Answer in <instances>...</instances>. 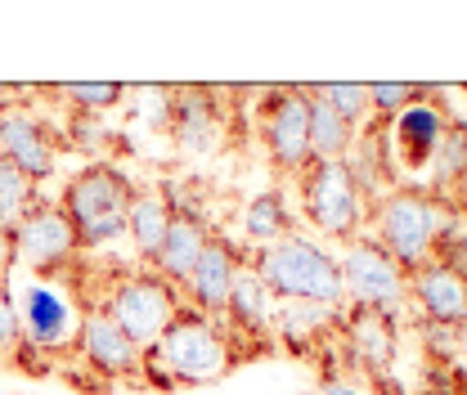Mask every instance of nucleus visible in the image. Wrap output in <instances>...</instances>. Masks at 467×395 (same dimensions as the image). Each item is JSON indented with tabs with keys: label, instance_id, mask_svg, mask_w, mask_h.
<instances>
[{
	"label": "nucleus",
	"instance_id": "obj_16",
	"mask_svg": "<svg viewBox=\"0 0 467 395\" xmlns=\"http://www.w3.org/2000/svg\"><path fill=\"white\" fill-rule=\"evenodd\" d=\"M77 350H81V359H86L95 373H104V378H140L144 350L126 338L104 310H86V315H81Z\"/></svg>",
	"mask_w": 467,
	"mask_h": 395
},
{
	"label": "nucleus",
	"instance_id": "obj_13",
	"mask_svg": "<svg viewBox=\"0 0 467 395\" xmlns=\"http://www.w3.org/2000/svg\"><path fill=\"white\" fill-rule=\"evenodd\" d=\"M275 315H279L275 292L261 283V275L252 270V261H243V265H238V275H234L225 315H221V319H225V333H230V346H234V338L270 341L275 338Z\"/></svg>",
	"mask_w": 467,
	"mask_h": 395
},
{
	"label": "nucleus",
	"instance_id": "obj_22",
	"mask_svg": "<svg viewBox=\"0 0 467 395\" xmlns=\"http://www.w3.org/2000/svg\"><path fill=\"white\" fill-rule=\"evenodd\" d=\"M171 203L158 193V189H135V203H130V212H126V234H130V243L140 247V256L144 261H153L158 256V247H162V238H167V225H171Z\"/></svg>",
	"mask_w": 467,
	"mask_h": 395
},
{
	"label": "nucleus",
	"instance_id": "obj_18",
	"mask_svg": "<svg viewBox=\"0 0 467 395\" xmlns=\"http://www.w3.org/2000/svg\"><path fill=\"white\" fill-rule=\"evenodd\" d=\"M207 243H212V229H207V221H202L198 212H175L171 225H167V238H162V247H158V256L149 261V270L180 287V283L193 275V265H198V256L207 252Z\"/></svg>",
	"mask_w": 467,
	"mask_h": 395
},
{
	"label": "nucleus",
	"instance_id": "obj_25",
	"mask_svg": "<svg viewBox=\"0 0 467 395\" xmlns=\"http://www.w3.org/2000/svg\"><path fill=\"white\" fill-rule=\"evenodd\" d=\"M50 95H63V99H72V109L77 113H109L117 109L121 99H126V86H117V81H63L55 86Z\"/></svg>",
	"mask_w": 467,
	"mask_h": 395
},
{
	"label": "nucleus",
	"instance_id": "obj_1",
	"mask_svg": "<svg viewBox=\"0 0 467 395\" xmlns=\"http://www.w3.org/2000/svg\"><path fill=\"white\" fill-rule=\"evenodd\" d=\"M252 270L275 292V301H315V306H347L342 265L328 247L306 234H288L270 247H256Z\"/></svg>",
	"mask_w": 467,
	"mask_h": 395
},
{
	"label": "nucleus",
	"instance_id": "obj_2",
	"mask_svg": "<svg viewBox=\"0 0 467 395\" xmlns=\"http://www.w3.org/2000/svg\"><path fill=\"white\" fill-rule=\"evenodd\" d=\"M135 203V184L126 171L109 162H90L77 175H67L63 193H58V212L77 229V247L81 252H99L126 234V212Z\"/></svg>",
	"mask_w": 467,
	"mask_h": 395
},
{
	"label": "nucleus",
	"instance_id": "obj_28",
	"mask_svg": "<svg viewBox=\"0 0 467 395\" xmlns=\"http://www.w3.org/2000/svg\"><path fill=\"white\" fill-rule=\"evenodd\" d=\"M23 346V319L14 301V283H0V364H9Z\"/></svg>",
	"mask_w": 467,
	"mask_h": 395
},
{
	"label": "nucleus",
	"instance_id": "obj_11",
	"mask_svg": "<svg viewBox=\"0 0 467 395\" xmlns=\"http://www.w3.org/2000/svg\"><path fill=\"white\" fill-rule=\"evenodd\" d=\"M427 95H436V86H418L413 104H405L400 113L391 117V130H387L391 158H396V167L405 175H418V171L431 167V158H436V149H441V140H445V130L454 121Z\"/></svg>",
	"mask_w": 467,
	"mask_h": 395
},
{
	"label": "nucleus",
	"instance_id": "obj_17",
	"mask_svg": "<svg viewBox=\"0 0 467 395\" xmlns=\"http://www.w3.org/2000/svg\"><path fill=\"white\" fill-rule=\"evenodd\" d=\"M409 296L441 328L467 324V275L454 270V265H445V261H427L422 270H413L409 275Z\"/></svg>",
	"mask_w": 467,
	"mask_h": 395
},
{
	"label": "nucleus",
	"instance_id": "obj_21",
	"mask_svg": "<svg viewBox=\"0 0 467 395\" xmlns=\"http://www.w3.org/2000/svg\"><path fill=\"white\" fill-rule=\"evenodd\" d=\"M306 104H310V153H315V162H347L359 130L333 104H324L310 86H306Z\"/></svg>",
	"mask_w": 467,
	"mask_h": 395
},
{
	"label": "nucleus",
	"instance_id": "obj_6",
	"mask_svg": "<svg viewBox=\"0 0 467 395\" xmlns=\"http://www.w3.org/2000/svg\"><path fill=\"white\" fill-rule=\"evenodd\" d=\"M364 193L347 162H310L301 171V216L328 238H359L364 225Z\"/></svg>",
	"mask_w": 467,
	"mask_h": 395
},
{
	"label": "nucleus",
	"instance_id": "obj_23",
	"mask_svg": "<svg viewBox=\"0 0 467 395\" xmlns=\"http://www.w3.org/2000/svg\"><path fill=\"white\" fill-rule=\"evenodd\" d=\"M243 234H247V243H256V247H270V243L296 234V229H292V207L284 203L279 189H261V193L243 207Z\"/></svg>",
	"mask_w": 467,
	"mask_h": 395
},
{
	"label": "nucleus",
	"instance_id": "obj_31",
	"mask_svg": "<svg viewBox=\"0 0 467 395\" xmlns=\"http://www.w3.org/2000/svg\"><path fill=\"white\" fill-rule=\"evenodd\" d=\"M14 270H18L14 243H9V229H0V283H14Z\"/></svg>",
	"mask_w": 467,
	"mask_h": 395
},
{
	"label": "nucleus",
	"instance_id": "obj_19",
	"mask_svg": "<svg viewBox=\"0 0 467 395\" xmlns=\"http://www.w3.org/2000/svg\"><path fill=\"white\" fill-rule=\"evenodd\" d=\"M342 333H347V350L355 355L359 369H368V373H387L391 369V359H396V324H391V315L355 306L347 315V324H342Z\"/></svg>",
	"mask_w": 467,
	"mask_h": 395
},
{
	"label": "nucleus",
	"instance_id": "obj_24",
	"mask_svg": "<svg viewBox=\"0 0 467 395\" xmlns=\"http://www.w3.org/2000/svg\"><path fill=\"white\" fill-rule=\"evenodd\" d=\"M36 189H41L36 180H27L14 162L0 158V229H14V221H18L32 203H41Z\"/></svg>",
	"mask_w": 467,
	"mask_h": 395
},
{
	"label": "nucleus",
	"instance_id": "obj_4",
	"mask_svg": "<svg viewBox=\"0 0 467 395\" xmlns=\"http://www.w3.org/2000/svg\"><path fill=\"white\" fill-rule=\"evenodd\" d=\"M445 229V212L418 193V189H391L378 203V243L387 247V256L413 275L427 261H436V238Z\"/></svg>",
	"mask_w": 467,
	"mask_h": 395
},
{
	"label": "nucleus",
	"instance_id": "obj_15",
	"mask_svg": "<svg viewBox=\"0 0 467 395\" xmlns=\"http://www.w3.org/2000/svg\"><path fill=\"white\" fill-rule=\"evenodd\" d=\"M167 130L184 153H212L221 144V109L212 104L207 86L167 90Z\"/></svg>",
	"mask_w": 467,
	"mask_h": 395
},
{
	"label": "nucleus",
	"instance_id": "obj_5",
	"mask_svg": "<svg viewBox=\"0 0 467 395\" xmlns=\"http://www.w3.org/2000/svg\"><path fill=\"white\" fill-rule=\"evenodd\" d=\"M99 310H104L140 350H149V346H158L162 333L175 324L180 296H175V283H167L162 275H153V270H144V275L117 279L113 292H109V301H104Z\"/></svg>",
	"mask_w": 467,
	"mask_h": 395
},
{
	"label": "nucleus",
	"instance_id": "obj_29",
	"mask_svg": "<svg viewBox=\"0 0 467 395\" xmlns=\"http://www.w3.org/2000/svg\"><path fill=\"white\" fill-rule=\"evenodd\" d=\"M413 95H418V86H409V81H373L368 109H373V117H396L405 104H413Z\"/></svg>",
	"mask_w": 467,
	"mask_h": 395
},
{
	"label": "nucleus",
	"instance_id": "obj_3",
	"mask_svg": "<svg viewBox=\"0 0 467 395\" xmlns=\"http://www.w3.org/2000/svg\"><path fill=\"white\" fill-rule=\"evenodd\" d=\"M153 350L167 364L175 387H212L234 369L230 333L216 319L198 315V310H180L175 324L162 333V341Z\"/></svg>",
	"mask_w": 467,
	"mask_h": 395
},
{
	"label": "nucleus",
	"instance_id": "obj_8",
	"mask_svg": "<svg viewBox=\"0 0 467 395\" xmlns=\"http://www.w3.org/2000/svg\"><path fill=\"white\" fill-rule=\"evenodd\" d=\"M14 301H18V319H23V346H32L36 355H55V350L77 346L81 310L63 283L23 279L14 287Z\"/></svg>",
	"mask_w": 467,
	"mask_h": 395
},
{
	"label": "nucleus",
	"instance_id": "obj_12",
	"mask_svg": "<svg viewBox=\"0 0 467 395\" xmlns=\"http://www.w3.org/2000/svg\"><path fill=\"white\" fill-rule=\"evenodd\" d=\"M0 158L14 162L27 180L46 184L58 171V144L50 135V126H41L32 113L0 109Z\"/></svg>",
	"mask_w": 467,
	"mask_h": 395
},
{
	"label": "nucleus",
	"instance_id": "obj_7",
	"mask_svg": "<svg viewBox=\"0 0 467 395\" xmlns=\"http://www.w3.org/2000/svg\"><path fill=\"white\" fill-rule=\"evenodd\" d=\"M9 243H14V261L27 265L32 279H55L63 275L72 261H77V229L72 221L58 212V203H32L14 229H9Z\"/></svg>",
	"mask_w": 467,
	"mask_h": 395
},
{
	"label": "nucleus",
	"instance_id": "obj_26",
	"mask_svg": "<svg viewBox=\"0 0 467 395\" xmlns=\"http://www.w3.org/2000/svg\"><path fill=\"white\" fill-rule=\"evenodd\" d=\"M310 90H315L324 104H333V109L355 126V130H359L364 121H373V109H368V86H359V81H328V86H310Z\"/></svg>",
	"mask_w": 467,
	"mask_h": 395
},
{
	"label": "nucleus",
	"instance_id": "obj_20",
	"mask_svg": "<svg viewBox=\"0 0 467 395\" xmlns=\"http://www.w3.org/2000/svg\"><path fill=\"white\" fill-rule=\"evenodd\" d=\"M333 328H342V306H315V301H279L275 315V338L288 350H310L319 338H328Z\"/></svg>",
	"mask_w": 467,
	"mask_h": 395
},
{
	"label": "nucleus",
	"instance_id": "obj_30",
	"mask_svg": "<svg viewBox=\"0 0 467 395\" xmlns=\"http://www.w3.org/2000/svg\"><path fill=\"white\" fill-rule=\"evenodd\" d=\"M67 135H72V144H81V149H99L109 130H104L99 113H77L72 117V126H67Z\"/></svg>",
	"mask_w": 467,
	"mask_h": 395
},
{
	"label": "nucleus",
	"instance_id": "obj_27",
	"mask_svg": "<svg viewBox=\"0 0 467 395\" xmlns=\"http://www.w3.org/2000/svg\"><path fill=\"white\" fill-rule=\"evenodd\" d=\"M431 171H436V180H467V121H450V130H445V140H441V149H436V158H431Z\"/></svg>",
	"mask_w": 467,
	"mask_h": 395
},
{
	"label": "nucleus",
	"instance_id": "obj_32",
	"mask_svg": "<svg viewBox=\"0 0 467 395\" xmlns=\"http://www.w3.org/2000/svg\"><path fill=\"white\" fill-rule=\"evenodd\" d=\"M324 395H373V391H364V387H350V382H342V378H333V382H324Z\"/></svg>",
	"mask_w": 467,
	"mask_h": 395
},
{
	"label": "nucleus",
	"instance_id": "obj_10",
	"mask_svg": "<svg viewBox=\"0 0 467 395\" xmlns=\"http://www.w3.org/2000/svg\"><path fill=\"white\" fill-rule=\"evenodd\" d=\"M261 144L270 153V162L288 175L315 162L310 153V104L301 86H270L261 90Z\"/></svg>",
	"mask_w": 467,
	"mask_h": 395
},
{
	"label": "nucleus",
	"instance_id": "obj_14",
	"mask_svg": "<svg viewBox=\"0 0 467 395\" xmlns=\"http://www.w3.org/2000/svg\"><path fill=\"white\" fill-rule=\"evenodd\" d=\"M243 261H247V256H243L234 243H225V238L212 234L207 252H202L198 265H193V275L180 283L184 296H189V306H193L198 315H207V319H221V315H225V301H230L234 275H238Z\"/></svg>",
	"mask_w": 467,
	"mask_h": 395
},
{
	"label": "nucleus",
	"instance_id": "obj_9",
	"mask_svg": "<svg viewBox=\"0 0 467 395\" xmlns=\"http://www.w3.org/2000/svg\"><path fill=\"white\" fill-rule=\"evenodd\" d=\"M337 265H342L347 301H355V306L382 310L396 319V310L409 301V275L387 256V247L378 238H350Z\"/></svg>",
	"mask_w": 467,
	"mask_h": 395
}]
</instances>
